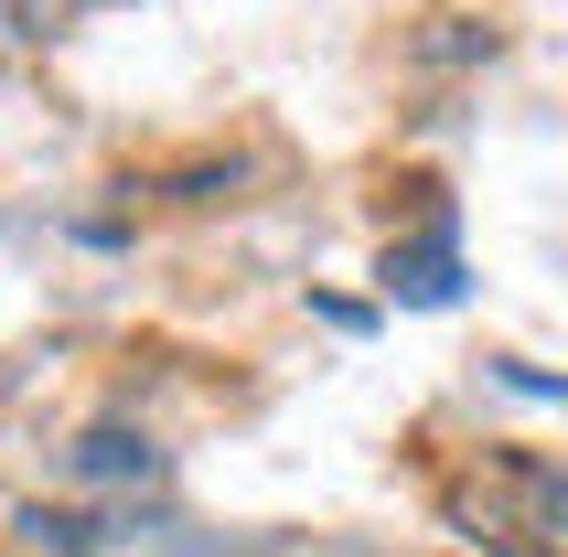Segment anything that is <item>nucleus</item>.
<instances>
[{"label":"nucleus","mask_w":568,"mask_h":557,"mask_svg":"<svg viewBox=\"0 0 568 557\" xmlns=\"http://www.w3.org/2000/svg\"><path fill=\"white\" fill-rule=\"evenodd\" d=\"M450 290H462V247H450V215H429V236L386 247V301H418V311H440Z\"/></svg>","instance_id":"nucleus-1"},{"label":"nucleus","mask_w":568,"mask_h":557,"mask_svg":"<svg viewBox=\"0 0 568 557\" xmlns=\"http://www.w3.org/2000/svg\"><path fill=\"white\" fill-rule=\"evenodd\" d=\"M64 472H75V483H108V494H140V483H161V450L129 439V429H87L64 450Z\"/></svg>","instance_id":"nucleus-2"},{"label":"nucleus","mask_w":568,"mask_h":557,"mask_svg":"<svg viewBox=\"0 0 568 557\" xmlns=\"http://www.w3.org/2000/svg\"><path fill=\"white\" fill-rule=\"evenodd\" d=\"M505 483L526 494V515H537L526 536H547V547L568 557V472H547V462H505Z\"/></svg>","instance_id":"nucleus-3"},{"label":"nucleus","mask_w":568,"mask_h":557,"mask_svg":"<svg viewBox=\"0 0 568 557\" xmlns=\"http://www.w3.org/2000/svg\"><path fill=\"white\" fill-rule=\"evenodd\" d=\"M22 536L43 557H87V526H75V515H22Z\"/></svg>","instance_id":"nucleus-4"}]
</instances>
